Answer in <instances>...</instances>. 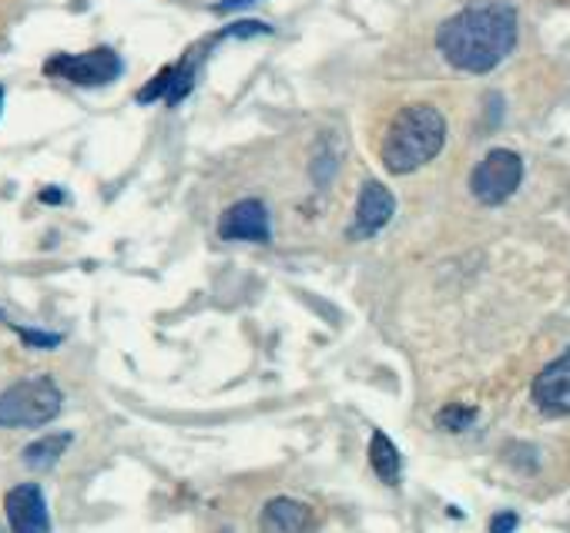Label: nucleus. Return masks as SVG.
Masks as SVG:
<instances>
[{"label":"nucleus","instance_id":"2","mask_svg":"<svg viewBox=\"0 0 570 533\" xmlns=\"http://www.w3.org/2000/svg\"><path fill=\"white\" fill-rule=\"evenodd\" d=\"M446 145V118L433 105H406L386 128L380 158L390 175H410L430 165Z\"/></svg>","mask_w":570,"mask_h":533},{"label":"nucleus","instance_id":"13","mask_svg":"<svg viewBox=\"0 0 570 533\" xmlns=\"http://www.w3.org/2000/svg\"><path fill=\"white\" fill-rule=\"evenodd\" d=\"M195 65H198V55H188L181 65L171 68V81H168V95H165L168 105H178L191 91V85H195Z\"/></svg>","mask_w":570,"mask_h":533},{"label":"nucleus","instance_id":"3","mask_svg":"<svg viewBox=\"0 0 570 533\" xmlns=\"http://www.w3.org/2000/svg\"><path fill=\"white\" fill-rule=\"evenodd\" d=\"M65 406V396L55 379L35 376L21 379L0 393V426L4 430H35L51 423Z\"/></svg>","mask_w":570,"mask_h":533},{"label":"nucleus","instance_id":"6","mask_svg":"<svg viewBox=\"0 0 570 533\" xmlns=\"http://www.w3.org/2000/svg\"><path fill=\"white\" fill-rule=\"evenodd\" d=\"M533 403L547 416H570V349L547 363L533 379Z\"/></svg>","mask_w":570,"mask_h":533},{"label":"nucleus","instance_id":"19","mask_svg":"<svg viewBox=\"0 0 570 533\" xmlns=\"http://www.w3.org/2000/svg\"><path fill=\"white\" fill-rule=\"evenodd\" d=\"M252 4H258V0H222V4H215V14L242 11V8H252Z\"/></svg>","mask_w":570,"mask_h":533},{"label":"nucleus","instance_id":"18","mask_svg":"<svg viewBox=\"0 0 570 533\" xmlns=\"http://www.w3.org/2000/svg\"><path fill=\"white\" fill-rule=\"evenodd\" d=\"M517 513H510V510H503V513H497L493 520H490V533H513L517 530Z\"/></svg>","mask_w":570,"mask_h":533},{"label":"nucleus","instance_id":"12","mask_svg":"<svg viewBox=\"0 0 570 533\" xmlns=\"http://www.w3.org/2000/svg\"><path fill=\"white\" fill-rule=\"evenodd\" d=\"M68 446H71V433H51V436H41V440H35L31 446H24L21 460H24L31 470H51V466L65 456Z\"/></svg>","mask_w":570,"mask_h":533},{"label":"nucleus","instance_id":"14","mask_svg":"<svg viewBox=\"0 0 570 533\" xmlns=\"http://www.w3.org/2000/svg\"><path fill=\"white\" fill-rule=\"evenodd\" d=\"M436 423L446 433H463V430H470L476 423V409L473 406H443L440 416H436Z\"/></svg>","mask_w":570,"mask_h":533},{"label":"nucleus","instance_id":"5","mask_svg":"<svg viewBox=\"0 0 570 533\" xmlns=\"http://www.w3.org/2000/svg\"><path fill=\"white\" fill-rule=\"evenodd\" d=\"M121 58L111 48H95L85 55H58L45 65L48 78H65L78 88H105L121 78Z\"/></svg>","mask_w":570,"mask_h":533},{"label":"nucleus","instance_id":"16","mask_svg":"<svg viewBox=\"0 0 570 533\" xmlns=\"http://www.w3.org/2000/svg\"><path fill=\"white\" fill-rule=\"evenodd\" d=\"M262 34H272V28L262 21H238V24L225 28L218 38H262Z\"/></svg>","mask_w":570,"mask_h":533},{"label":"nucleus","instance_id":"15","mask_svg":"<svg viewBox=\"0 0 570 533\" xmlns=\"http://www.w3.org/2000/svg\"><path fill=\"white\" fill-rule=\"evenodd\" d=\"M168 81H171V68H161V75H155V78L138 91V101H141V105H151V101L165 98V95H168Z\"/></svg>","mask_w":570,"mask_h":533},{"label":"nucleus","instance_id":"4","mask_svg":"<svg viewBox=\"0 0 570 533\" xmlns=\"http://www.w3.org/2000/svg\"><path fill=\"white\" fill-rule=\"evenodd\" d=\"M523 181V158L510 148H493L470 175V191L483 205H503Z\"/></svg>","mask_w":570,"mask_h":533},{"label":"nucleus","instance_id":"7","mask_svg":"<svg viewBox=\"0 0 570 533\" xmlns=\"http://www.w3.org/2000/svg\"><path fill=\"white\" fill-rule=\"evenodd\" d=\"M4 510H8V523L14 533H51L48 500L38 483L14 486L4 500Z\"/></svg>","mask_w":570,"mask_h":533},{"label":"nucleus","instance_id":"1","mask_svg":"<svg viewBox=\"0 0 570 533\" xmlns=\"http://www.w3.org/2000/svg\"><path fill=\"white\" fill-rule=\"evenodd\" d=\"M517 45V11L503 0H473L440 24L436 48L443 61L466 75H490Z\"/></svg>","mask_w":570,"mask_h":533},{"label":"nucleus","instance_id":"21","mask_svg":"<svg viewBox=\"0 0 570 533\" xmlns=\"http://www.w3.org/2000/svg\"><path fill=\"white\" fill-rule=\"evenodd\" d=\"M0 111H4V85H0Z\"/></svg>","mask_w":570,"mask_h":533},{"label":"nucleus","instance_id":"11","mask_svg":"<svg viewBox=\"0 0 570 533\" xmlns=\"http://www.w3.org/2000/svg\"><path fill=\"white\" fill-rule=\"evenodd\" d=\"M370 463L376 470V476L386 483V486H396L400 476H403V460H400V450L393 446V440L386 433H373L370 440Z\"/></svg>","mask_w":570,"mask_h":533},{"label":"nucleus","instance_id":"8","mask_svg":"<svg viewBox=\"0 0 570 533\" xmlns=\"http://www.w3.org/2000/svg\"><path fill=\"white\" fill-rule=\"evenodd\" d=\"M218 235L225 241H268V208L258 198L235 201L218 218Z\"/></svg>","mask_w":570,"mask_h":533},{"label":"nucleus","instance_id":"17","mask_svg":"<svg viewBox=\"0 0 570 533\" xmlns=\"http://www.w3.org/2000/svg\"><path fill=\"white\" fill-rule=\"evenodd\" d=\"M18 333L28 346H38V349H55L61 343L58 333H38V329H18Z\"/></svg>","mask_w":570,"mask_h":533},{"label":"nucleus","instance_id":"9","mask_svg":"<svg viewBox=\"0 0 570 533\" xmlns=\"http://www.w3.org/2000/svg\"><path fill=\"white\" fill-rule=\"evenodd\" d=\"M262 533H316L320 520L313 513V506H306L303 500L293 496H275L265 503L262 520H258Z\"/></svg>","mask_w":570,"mask_h":533},{"label":"nucleus","instance_id":"10","mask_svg":"<svg viewBox=\"0 0 570 533\" xmlns=\"http://www.w3.org/2000/svg\"><path fill=\"white\" fill-rule=\"evenodd\" d=\"M396 211V198L383 181H366L356 201V221H353V238H370L376 235Z\"/></svg>","mask_w":570,"mask_h":533},{"label":"nucleus","instance_id":"20","mask_svg":"<svg viewBox=\"0 0 570 533\" xmlns=\"http://www.w3.org/2000/svg\"><path fill=\"white\" fill-rule=\"evenodd\" d=\"M41 198H45V201H48V205H58V201H61V198H65V195H61V191H58V188H48V191H41Z\"/></svg>","mask_w":570,"mask_h":533}]
</instances>
